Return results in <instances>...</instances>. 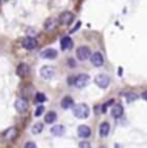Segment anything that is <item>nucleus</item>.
Segmentation results:
<instances>
[{"instance_id": "nucleus-1", "label": "nucleus", "mask_w": 147, "mask_h": 148, "mask_svg": "<svg viewBox=\"0 0 147 148\" xmlns=\"http://www.w3.org/2000/svg\"><path fill=\"white\" fill-rule=\"evenodd\" d=\"M73 114L74 117L80 118V120H84L90 115V107L87 104H77L73 107Z\"/></svg>"}, {"instance_id": "nucleus-2", "label": "nucleus", "mask_w": 147, "mask_h": 148, "mask_svg": "<svg viewBox=\"0 0 147 148\" xmlns=\"http://www.w3.org/2000/svg\"><path fill=\"white\" fill-rule=\"evenodd\" d=\"M76 56H77V58H79L80 61H86V60L90 58L92 50H90V47H87V46H80V47L77 49V51H76Z\"/></svg>"}, {"instance_id": "nucleus-3", "label": "nucleus", "mask_w": 147, "mask_h": 148, "mask_svg": "<svg viewBox=\"0 0 147 148\" xmlns=\"http://www.w3.org/2000/svg\"><path fill=\"white\" fill-rule=\"evenodd\" d=\"M96 84L100 88H107L110 86V77L107 74H99L96 75Z\"/></svg>"}, {"instance_id": "nucleus-4", "label": "nucleus", "mask_w": 147, "mask_h": 148, "mask_svg": "<svg viewBox=\"0 0 147 148\" xmlns=\"http://www.w3.org/2000/svg\"><path fill=\"white\" fill-rule=\"evenodd\" d=\"M89 80H90V77H89L87 74H79V75L74 78V86H76L77 88H83V87L87 86Z\"/></svg>"}, {"instance_id": "nucleus-5", "label": "nucleus", "mask_w": 147, "mask_h": 148, "mask_svg": "<svg viewBox=\"0 0 147 148\" xmlns=\"http://www.w3.org/2000/svg\"><path fill=\"white\" fill-rule=\"evenodd\" d=\"M21 44H23V47L26 50H36L37 46H39V43H37V40L35 37H24Z\"/></svg>"}, {"instance_id": "nucleus-6", "label": "nucleus", "mask_w": 147, "mask_h": 148, "mask_svg": "<svg viewBox=\"0 0 147 148\" xmlns=\"http://www.w3.org/2000/svg\"><path fill=\"white\" fill-rule=\"evenodd\" d=\"M90 61H92V64L94 67H101L104 64V57L100 51H96V53H93L90 56Z\"/></svg>"}, {"instance_id": "nucleus-7", "label": "nucleus", "mask_w": 147, "mask_h": 148, "mask_svg": "<svg viewBox=\"0 0 147 148\" xmlns=\"http://www.w3.org/2000/svg\"><path fill=\"white\" fill-rule=\"evenodd\" d=\"M14 108L17 112H24V111H27L29 108V101L26 100V98H23V97H20L16 100V103H14Z\"/></svg>"}, {"instance_id": "nucleus-8", "label": "nucleus", "mask_w": 147, "mask_h": 148, "mask_svg": "<svg viewBox=\"0 0 147 148\" xmlns=\"http://www.w3.org/2000/svg\"><path fill=\"white\" fill-rule=\"evenodd\" d=\"M73 20H74V14L72 12H63V13L59 16V23H60V24H64V26L70 24Z\"/></svg>"}, {"instance_id": "nucleus-9", "label": "nucleus", "mask_w": 147, "mask_h": 148, "mask_svg": "<svg viewBox=\"0 0 147 148\" xmlns=\"http://www.w3.org/2000/svg\"><path fill=\"white\" fill-rule=\"evenodd\" d=\"M40 75H41L44 80H50V78H53V75H55V69H53L52 66H43V67L40 69Z\"/></svg>"}, {"instance_id": "nucleus-10", "label": "nucleus", "mask_w": 147, "mask_h": 148, "mask_svg": "<svg viewBox=\"0 0 147 148\" xmlns=\"http://www.w3.org/2000/svg\"><path fill=\"white\" fill-rule=\"evenodd\" d=\"M57 23H59V18H56V17L46 18V21H44V30L46 32H53L56 29V26H57Z\"/></svg>"}, {"instance_id": "nucleus-11", "label": "nucleus", "mask_w": 147, "mask_h": 148, "mask_svg": "<svg viewBox=\"0 0 147 148\" xmlns=\"http://www.w3.org/2000/svg\"><path fill=\"white\" fill-rule=\"evenodd\" d=\"M30 74V69H29V66L26 64V63H20L17 66V75L20 78H24V77H27Z\"/></svg>"}, {"instance_id": "nucleus-12", "label": "nucleus", "mask_w": 147, "mask_h": 148, "mask_svg": "<svg viewBox=\"0 0 147 148\" xmlns=\"http://www.w3.org/2000/svg\"><path fill=\"white\" fill-rule=\"evenodd\" d=\"M60 47H61V50H70L72 47H73V40H72V37L69 36H64L61 37V40H60Z\"/></svg>"}, {"instance_id": "nucleus-13", "label": "nucleus", "mask_w": 147, "mask_h": 148, "mask_svg": "<svg viewBox=\"0 0 147 148\" xmlns=\"http://www.w3.org/2000/svg\"><path fill=\"white\" fill-rule=\"evenodd\" d=\"M16 135H17V130H16V127H9V128L3 132V138H4V140H7V141L14 140V138H16Z\"/></svg>"}, {"instance_id": "nucleus-14", "label": "nucleus", "mask_w": 147, "mask_h": 148, "mask_svg": "<svg viewBox=\"0 0 147 148\" xmlns=\"http://www.w3.org/2000/svg\"><path fill=\"white\" fill-rule=\"evenodd\" d=\"M77 134H79L81 138H89V137L92 135V130H90L89 125H79Z\"/></svg>"}, {"instance_id": "nucleus-15", "label": "nucleus", "mask_w": 147, "mask_h": 148, "mask_svg": "<svg viewBox=\"0 0 147 148\" xmlns=\"http://www.w3.org/2000/svg\"><path fill=\"white\" fill-rule=\"evenodd\" d=\"M40 56H41V58L53 60V58L57 57V51H56L55 49H46V50H43V51L40 53Z\"/></svg>"}, {"instance_id": "nucleus-16", "label": "nucleus", "mask_w": 147, "mask_h": 148, "mask_svg": "<svg viewBox=\"0 0 147 148\" xmlns=\"http://www.w3.org/2000/svg\"><path fill=\"white\" fill-rule=\"evenodd\" d=\"M109 132H110V124L109 123H101L100 125H99V135L100 137H107L109 135Z\"/></svg>"}, {"instance_id": "nucleus-17", "label": "nucleus", "mask_w": 147, "mask_h": 148, "mask_svg": "<svg viewBox=\"0 0 147 148\" xmlns=\"http://www.w3.org/2000/svg\"><path fill=\"white\" fill-rule=\"evenodd\" d=\"M123 106H120V104H114L113 107H111V115L114 117V118H119V117H121L123 115Z\"/></svg>"}, {"instance_id": "nucleus-18", "label": "nucleus", "mask_w": 147, "mask_h": 148, "mask_svg": "<svg viewBox=\"0 0 147 148\" xmlns=\"http://www.w3.org/2000/svg\"><path fill=\"white\" fill-rule=\"evenodd\" d=\"M73 98L72 97H64L63 100H61V108L63 110H69V108H72L73 107Z\"/></svg>"}, {"instance_id": "nucleus-19", "label": "nucleus", "mask_w": 147, "mask_h": 148, "mask_svg": "<svg viewBox=\"0 0 147 148\" xmlns=\"http://www.w3.org/2000/svg\"><path fill=\"white\" fill-rule=\"evenodd\" d=\"M56 120H57V114H56L55 111H50V112H47L44 115V123L46 124H55Z\"/></svg>"}, {"instance_id": "nucleus-20", "label": "nucleus", "mask_w": 147, "mask_h": 148, "mask_svg": "<svg viewBox=\"0 0 147 148\" xmlns=\"http://www.w3.org/2000/svg\"><path fill=\"white\" fill-rule=\"evenodd\" d=\"M63 132H64V127L63 125H55V127H52V134L56 135V137L63 135Z\"/></svg>"}, {"instance_id": "nucleus-21", "label": "nucleus", "mask_w": 147, "mask_h": 148, "mask_svg": "<svg viewBox=\"0 0 147 148\" xmlns=\"http://www.w3.org/2000/svg\"><path fill=\"white\" fill-rule=\"evenodd\" d=\"M43 131V123H36L32 127V134H40Z\"/></svg>"}, {"instance_id": "nucleus-22", "label": "nucleus", "mask_w": 147, "mask_h": 148, "mask_svg": "<svg viewBox=\"0 0 147 148\" xmlns=\"http://www.w3.org/2000/svg\"><path fill=\"white\" fill-rule=\"evenodd\" d=\"M36 101L37 103H44L46 101V95L43 92H37L36 94Z\"/></svg>"}, {"instance_id": "nucleus-23", "label": "nucleus", "mask_w": 147, "mask_h": 148, "mask_svg": "<svg viewBox=\"0 0 147 148\" xmlns=\"http://www.w3.org/2000/svg\"><path fill=\"white\" fill-rule=\"evenodd\" d=\"M43 112H44V106H39L36 108V111H35V115H36V117H40Z\"/></svg>"}, {"instance_id": "nucleus-24", "label": "nucleus", "mask_w": 147, "mask_h": 148, "mask_svg": "<svg viewBox=\"0 0 147 148\" xmlns=\"http://www.w3.org/2000/svg\"><path fill=\"white\" fill-rule=\"evenodd\" d=\"M126 98H127V101H134V100L137 98V95H136L134 92H127V94H126Z\"/></svg>"}, {"instance_id": "nucleus-25", "label": "nucleus", "mask_w": 147, "mask_h": 148, "mask_svg": "<svg viewBox=\"0 0 147 148\" xmlns=\"http://www.w3.org/2000/svg\"><path fill=\"white\" fill-rule=\"evenodd\" d=\"M79 148H90V143H87V141H81V143L79 144Z\"/></svg>"}, {"instance_id": "nucleus-26", "label": "nucleus", "mask_w": 147, "mask_h": 148, "mask_svg": "<svg viewBox=\"0 0 147 148\" xmlns=\"http://www.w3.org/2000/svg\"><path fill=\"white\" fill-rule=\"evenodd\" d=\"M24 148H37V145L35 144V143L29 141V143H26V144H24Z\"/></svg>"}, {"instance_id": "nucleus-27", "label": "nucleus", "mask_w": 147, "mask_h": 148, "mask_svg": "<svg viewBox=\"0 0 147 148\" xmlns=\"http://www.w3.org/2000/svg\"><path fill=\"white\" fill-rule=\"evenodd\" d=\"M80 26H81V23H80V21H77V24H76V26L73 27V29L70 30V33H74V32H77V30L80 29Z\"/></svg>"}, {"instance_id": "nucleus-28", "label": "nucleus", "mask_w": 147, "mask_h": 148, "mask_svg": "<svg viewBox=\"0 0 147 148\" xmlns=\"http://www.w3.org/2000/svg\"><path fill=\"white\" fill-rule=\"evenodd\" d=\"M141 97H143V98H144V100H146V101H147V91H144V92H143V94H141Z\"/></svg>"}, {"instance_id": "nucleus-29", "label": "nucleus", "mask_w": 147, "mask_h": 148, "mask_svg": "<svg viewBox=\"0 0 147 148\" xmlns=\"http://www.w3.org/2000/svg\"><path fill=\"white\" fill-rule=\"evenodd\" d=\"M101 148H106V147H101Z\"/></svg>"}, {"instance_id": "nucleus-30", "label": "nucleus", "mask_w": 147, "mask_h": 148, "mask_svg": "<svg viewBox=\"0 0 147 148\" xmlns=\"http://www.w3.org/2000/svg\"><path fill=\"white\" fill-rule=\"evenodd\" d=\"M0 3H1V0H0Z\"/></svg>"}]
</instances>
